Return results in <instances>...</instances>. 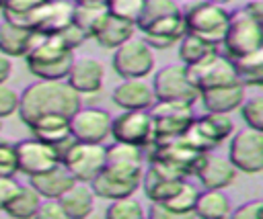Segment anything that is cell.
I'll use <instances>...</instances> for the list:
<instances>
[{"label":"cell","mask_w":263,"mask_h":219,"mask_svg":"<svg viewBox=\"0 0 263 219\" xmlns=\"http://www.w3.org/2000/svg\"><path fill=\"white\" fill-rule=\"evenodd\" d=\"M82 102V96L66 80H37L18 94V117L25 125L43 115L70 117Z\"/></svg>","instance_id":"cell-1"},{"label":"cell","mask_w":263,"mask_h":219,"mask_svg":"<svg viewBox=\"0 0 263 219\" xmlns=\"http://www.w3.org/2000/svg\"><path fill=\"white\" fill-rule=\"evenodd\" d=\"M72 59L74 51H70L55 33H37L35 43L25 55L27 68L37 80H66Z\"/></svg>","instance_id":"cell-2"},{"label":"cell","mask_w":263,"mask_h":219,"mask_svg":"<svg viewBox=\"0 0 263 219\" xmlns=\"http://www.w3.org/2000/svg\"><path fill=\"white\" fill-rule=\"evenodd\" d=\"M181 14L185 20V33L197 35L212 45L222 43L230 14L224 4L210 0H189L181 6Z\"/></svg>","instance_id":"cell-3"},{"label":"cell","mask_w":263,"mask_h":219,"mask_svg":"<svg viewBox=\"0 0 263 219\" xmlns=\"http://www.w3.org/2000/svg\"><path fill=\"white\" fill-rule=\"evenodd\" d=\"M228 57H238L263 49V29L242 6L228 14V25L222 43Z\"/></svg>","instance_id":"cell-4"},{"label":"cell","mask_w":263,"mask_h":219,"mask_svg":"<svg viewBox=\"0 0 263 219\" xmlns=\"http://www.w3.org/2000/svg\"><path fill=\"white\" fill-rule=\"evenodd\" d=\"M232 133H234V121L230 119V115L208 111L201 117H193V121L183 133V139L199 151H212Z\"/></svg>","instance_id":"cell-5"},{"label":"cell","mask_w":263,"mask_h":219,"mask_svg":"<svg viewBox=\"0 0 263 219\" xmlns=\"http://www.w3.org/2000/svg\"><path fill=\"white\" fill-rule=\"evenodd\" d=\"M113 72L123 78H146L154 70V51L144 39L129 37L113 49Z\"/></svg>","instance_id":"cell-6"},{"label":"cell","mask_w":263,"mask_h":219,"mask_svg":"<svg viewBox=\"0 0 263 219\" xmlns=\"http://www.w3.org/2000/svg\"><path fill=\"white\" fill-rule=\"evenodd\" d=\"M152 92L156 100H173V102H185L195 104L199 98L197 88L187 78L183 63H166L158 72H154L152 78Z\"/></svg>","instance_id":"cell-7"},{"label":"cell","mask_w":263,"mask_h":219,"mask_svg":"<svg viewBox=\"0 0 263 219\" xmlns=\"http://www.w3.org/2000/svg\"><path fill=\"white\" fill-rule=\"evenodd\" d=\"M60 164L78 182H90L105 168V145L74 139L60 158Z\"/></svg>","instance_id":"cell-8"},{"label":"cell","mask_w":263,"mask_h":219,"mask_svg":"<svg viewBox=\"0 0 263 219\" xmlns=\"http://www.w3.org/2000/svg\"><path fill=\"white\" fill-rule=\"evenodd\" d=\"M109 135L113 141L148 147L154 141V125L148 108H121L119 115L111 117Z\"/></svg>","instance_id":"cell-9"},{"label":"cell","mask_w":263,"mask_h":219,"mask_svg":"<svg viewBox=\"0 0 263 219\" xmlns=\"http://www.w3.org/2000/svg\"><path fill=\"white\" fill-rule=\"evenodd\" d=\"M228 160L236 172L259 174L263 170V131L253 127L238 129L230 139Z\"/></svg>","instance_id":"cell-10"},{"label":"cell","mask_w":263,"mask_h":219,"mask_svg":"<svg viewBox=\"0 0 263 219\" xmlns=\"http://www.w3.org/2000/svg\"><path fill=\"white\" fill-rule=\"evenodd\" d=\"M185 72H187V78L191 80V84L197 88V92H201L205 88L238 82L236 74H234L232 59L220 51H214V53L205 55L203 59H199L191 65H185Z\"/></svg>","instance_id":"cell-11"},{"label":"cell","mask_w":263,"mask_h":219,"mask_svg":"<svg viewBox=\"0 0 263 219\" xmlns=\"http://www.w3.org/2000/svg\"><path fill=\"white\" fill-rule=\"evenodd\" d=\"M148 113L154 125V141L183 135L195 117L193 104L173 102V100H154Z\"/></svg>","instance_id":"cell-12"},{"label":"cell","mask_w":263,"mask_h":219,"mask_svg":"<svg viewBox=\"0 0 263 219\" xmlns=\"http://www.w3.org/2000/svg\"><path fill=\"white\" fill-rule=\"evenodd\" d=\"M107 174L140 184L142 172H144V151L138 145L113 141L111 145H105V168Z\"/></svg>","instance_id":"cell-13"},{"label":"cell","mask_w":263,"mask_h":219,"mask_svg":"<svg viewBox=\"0 0 263 219\" xmlns=\"http://www.w3.org/2000/svg\"><path fill=\"white\" fill-rule=\"evenodd\" d=\"M148 149H150V160L164 162L171 168H175L177 172H181L183 176L193 174L201 156L205 154V151H199L193 145H189L183 139V135L168 137V139H156L148 145Z\"/></svg>","instance_id":"cell-14"},{"label":"cell","mask_w":263,"mask_h":219,"mask_svg":"<svg viewBox=\"0 0 263 219\" xmlns=\"http://www.w3.org/2000/svg\"><path fill=\"white\" fill-rule=\"evenodd\" d=\"M68 125H70V133L74 139L88 141V143H103L109 137L111 115L105 108L80 104L68 117Z\"/></svg>","instance_id":"cell-15"},{"label":"cell","mask_w":263,"mask_h":219,"mask_svg":"<svg viewBox=\"0 0 263 219\" xmlns=\"http://www.w3.org/2000/svg\"><path fill=\"white\" fill-rule=\"evenodd\" d=\"M14 154H16V172H21L25 176L41 174L60 164V158H58V151L53 149V145L45 143L33 135L29 139L16 141Z\"/></svg>","instance_id":"cell-16"},{"label":"cell","mask_w":263,"mask_h":219,"mask_svg":"<svg viewBox=\"0 0 263 219\" xmlns=\"http://www.w3.org/2000/svg\"><path fill=\"white\" fill-rule=\"evenodd\" d=\"M72 6L74 2L70 0H45L27 14L25 27L43 35L60 33L72 23Z\"/></svg>","instance_id":"cell-17"},{"label":"cell","mask_w":263,"mask_h":219,"mask_svg":"<svg viewBox=\"0 0 263 219\" xmlns=\"http://www.w3.org/2000/svg\"><path fill=\"white\" fill-rule=\"evenodd\" d=\"M138 29L144 33V41L152 49H168L185 35V20L179 10V12L142 23L138 25Z\"/></svg>","instance_id":"cell-18"},{"label":"cell","mask_w":263,"mask_h":219,"mask_svg":"<svg viewBox=\"0 0 263 219\" xmlns=\"http://www.w3.org/2000/svg\"><path fill=\"white\" fill-rule=\"evenodd\" d=\"M103 80H105V68L99 59L95 57H74L72 59V65L68 70V76H66V82L80 94V96H86V94H97L101 88H103Z\"/></svg>","instance_id":"cell-19"},{"label":"cell","mask_w":263,"mask_h":219,"mask_svg":"<svg viewBox=\"0 0 263 219\" xmlns=\"http://www.w3.org/2000/svg\"><path fill=\"white\" fill-rule=\"evenodd\" d=\"M201 186L205 188H226L236 178V168L228 160V156H216L205 151L193 172Z\"/></svg>","instance_id":"cell-20"},{"label":"cell","mask_w":263,"mask_h":219,"mask_svg":"<svg viewBox=\"0 0 263 219\" xmlns=\"http://www.w3.org/2000/svg\"><path fill=\"white\" fill-rule=\"evenodd\" d=\"M111 100L119 108H150L156 98L146 78H123L113 88Z\"/></svg>","instance_id":"cell-21"},{"label":"cell","mask_w":263,"mask_h":219,"mask_svg":"<svg viewBox=\"0 0 263 219\" xmlns=\"http://www.w3.org/2000/svg\"><path fill=\"white\" fill-rule=\"evenodd\" d=\"M134 31H136V25L123 20V18H117L113 14L103 12V16L99 18V23L95 25L92 33H90V39H95L101 47L105 49H115L117 45H121L125 39L134 37Z\"/></svg>","instance_id":"cell-22"},{"label":"cell","mask_w":263,"mask_h":219,"mask_svg":"<svg viewBox=\"0 0 263 219\" xmlns=\"http://www.w3.org/2000/svg\"><path fill=\"white\" fill-rule=\"evenodd\" d=\"M245 96H247L245 86L238 84V82L205 88V90L199 92V100L203 102V106L210 113H226V115L236 111L240 106V102L245 100Z\"/></svg>","instance_id":"cell-23"},{"label":"cell","mask_w":263,"mask_h":219,"mask_svg":"<svg viewBox=\"0 0 263 219\" xmlns=\"http://www.w3.org/2000/svg\"><path fill=\"white\" fill-rule=\"evenodd\" d=\"M66 219H84L92 213L95 207V192L90 190L88 182H74L66 192L58 196Z\"/></svg>","instance_id":"cell-24"},{"label":"cell","mask_w":263,"mask_h":219,"mask_svg":"<svg viewBox=\"0 0 263 219\" xmlns=\"http://www.w3.org/2000/svg\"><path fill=\"white\" fill-rule=\"evenodd\" d=\"M74 176L62 166H53L41 174L29 176V184L41 194V199H58L62 192H66L72 184H74Z\"/></svg>","instance_id":"cell-25"},{"label":"cell","mask_w":263,"mask_h":219,"mask_svg":"<svg viewBox=\"0 0 263 219\" xmlns=\"http://www.w3.org/2000/svg\"><path fill=\"white\" fill-rule=\"evenodd\" d=\"M35 37L37 33L27 27L2 20L0 23V53L8 57H25L31 45L35 43Z\"/></svg>","instance_id":"cell-26"},{"label":"cell","mask_w":263,"mask_h":219,"mask_svg":"<svg viewBox=\"0 0 263 219\" xmlns=\"http://www.w3.org/2000/svg\"><path fill=\"white\" fill-rule=\"evenodd\" d=\"M31 129V135L45 141V143H60L62 139H66L70 133V125H68V117L66 115H43L37 117L35 121H31L27 125Z\"/></svg>","instance_id":"cell-27"},{"label":"cell","mask_w":263,"mask_h":219,"mask_svg":"<svg viewBox=\"0 0 263 219\" xmlns=\"http://www.w3.org/2000/svg\"><path fill=\"white\" fill-rule=\"evenodd\" d=\"M193 215L203 219H222L230 215V199L224 194L222 188H205L203 192H197Z\"/></svg>","instance_id":"cell-28"},{"label":"cell","mask_w":263,"mask_h":219,"mask_svg":"<svg viewBox=\"0 0 263 219\" xmlns=\"http://www.w3.org/2000/svg\"><path fill=\"white\" fill-rule=\"evenodd\" d=\"M230 59H232L238 84H242L245 88L247 86L259 88L263 84V49H257L247 55L230 57Z\"/></svg>","instance_id":"cell-29"},{"label":"cell","mask_w":263,"mask_h":219,"mask_svg":"<svg viewBox=\"0 0 263 219\" xmlns=\"http://www.w3.org/2000/svg\"><path fill=\"white\" fill-rule=\"evenodd\" d=\"M88 186H90V190L95 192V196L113 201V199H121V196H129V194H134V192L138 190L140 184L119 180V178L107 174L105 170H101V172L88 182Z\"/></svg>","instance_id":"cell-30"},{"label":"cell","mask_w":263,"mask_h":219,"mask_svg":"<svg viewBox=\"0 0 263 219\" xmlns=\"http://www.w3.org/2000/svg\"><path fill=\"white\" fill-rule=\"evenodd\" d=\"M185 178H166V176H158L156 172H152L150 168L146 172H142V180L140 184H144V192L148 196L150 203H164L168 196H173L181 182Z\"/></svg>","instance_id":"cell-31"},{"label":"cell","mask_w":263,"mask_h":219,"mask_svg":"<svg viewBox=\"0 0 263 219\" xmlns=\"http://www.w3.org/2000/svg\"><path fill=\"white\" fill-rule=\"evenodd\" d=\"M39 203H41V194L31 184H21L18 190L14 192V196L6 203V207L2 211H6L10 217L27 219V217H35Z\"/></svg>","instance_id":"cell-32"},{"label":"cell","mask_w":263,"mask_h":219,"mask_svg":"<svg viewBox=\"0 0 263 219\" xmlns=\"http://www.w3.org/2000/svg\"><path fill=\"white\" fill-rule=\"evenodd\" d=\"M197 192L199 190H197L195 184L183 180L181 186H179V190L173 196H168L164 203H160V205L168 211L171 217H185V215H191L193 213V205H195Z\"/></svg>","instance_id":"cell-33"},{"label":"cell","mask_w":263,"mask_h":219,"mask_svg":"<svg viewBox=\"0 0 263 219\" xmlns=\"http://www.w3.org/2000/svg\"><path fill=\"white\" fill-rule=\"evenodd\" d=\"M177 43H179V59L183 65H191V63L203 59L205 55L218 51V45H212V43H208L201 37L191 35V33H185Z\"/></svg>","instance_id":"cell-34"},{"label":"cell","mask_w":263,"mask_h":219,"mask_svg":"<svg viewBox=\"0 0 263 219\" xmlns=\"http://www.w3.org/2000/svg\"><path fill=\"white\" fill-rule=\"evenodd\" d=\"M107 219H142L146 215L144 207L140 201L134 199V194L129 196H121V199H113L111 205L105 211Z\"/></svg>","instance_id":"cell-35"},{"label":"cell","mask_w":263,"mask_h":219,"mask_svg":"<svg viewBox=\"0 0 263 219\" xmlns=\"http://www.w3.org/2000/svg\"><path fill=\"white\" fill-rule=\"evenodd\" d=\"M41 2H45V0H4L0 12H2V18H4L6 23L25 27L27 14H29L33 8H37Z\"/></svg>","instance_id":"cell-36"},{"label":"cell","mask_w":263,"mask_h":219,"mask_svg":"<svg viewBox=\"0 0 263 219\" xmlns=\"http://www.w3.org/2000/svg\"><path fill=\"white\" fill-rule=\"evenodd\" d=\"M144 4H146V0H105V8L109 14L123 18L132 25L138 23V18L144 10Z\"/></svg>","instance_id":"cell-37"},{"label":"cell","mask_w":263,"mask_h":219,"mask_svg":"<svg viewBox=\"0 0 263 219\" xmlns=\"http://www.w3.org/2000/svg\"><path fill=\"white\" fill-rule=\"evenodd\" d=\"M105 6H84V4H74L72 6V23L82 29L86 33V37L90 39V33L95 29V25L99 23V18L103 16Z\"/></svg>","instance_id":"cell-38"},{"label":"cell","mask_w":263,"mask_h":219,"mask_svg":"<svg viewBox=\"0 0 263 219\" xmlns=\"http://www.w3.org/2000/svg\"><path fill=\"white\" fill-rule=\"evenodd\" d=\"M238 111H240L242 121L247 123V127L263 131V96L261 94L245 96V100L240 102Z\"/></svg>","instance_id":"cell-39"},{"label":"cell","mask_w":263,"mask_h":219,"mask_svg":"<svg viewBox=\"0 0 263 219\" xmlns=\"http://www.w3.org/2000/svg\"><path fill=\"white\" fill-rule=\"evenodd\" d=\"M181 6L175 2V0H146L144 4V10L136 23L142 25V23H148V20H154V18H160V16H166V14H173V12H179Z\"/></svg>","instance_id":"cell-40"},{"label":"cell","mask_w":263,"mask_h":219,"mask_svg":"<svg viewBox=\"0 0 263 219\" xmlns=\"http://www.w3.org/2000/svg\"><path fill=\"white\" fill-rule=\"evenodd\" d=\"M14 174H16L14 143L0 139V176H14Z\"/></svg>","instance_id":"cell-41"},{"label":"cell","mask_w":263,"mask_h":219,"mask_svg":"<svg viewBox=\"0 0 263 219\" xmlns=\"http://www.w3.org/2000/svg\"><path fill=\"white\" fill-rule=\"evenodd\" d=\"M18 108V94L6 82H0V119L14 115Z\"/></svg>","instance_id":"cell-42"},{"label":"cell","mask_w":263,"mask_h":219,"mask_svg":"<svg viewBox=\"0 0 263 219\" xmlns=\"http://www.w3.org/2000/svg\"><path fill=\"white\" fill-rule=\"evenodd\" d=\"M60 39H62V43L70 49V51H74L76 47H80L88 37H86V33L82 31V29H78L74 23H70V25H66L60 33H55Z\"/></svg>","instance_id":"cell-43"},{"label":"cell","mask_w":263,"mask_h":219,"mask_svg":"<svg viewBox=\"0 0 263 219\" xmlns=\"http://www.w3.org/2000/svg\"><path fill=\"white\" fill-rule=\"evenodd\" d=\"M35 217H41V219H66L64 209H62L58 199H41V203H39V207L35 211Z\"/></svg>","instance_id":"cell-44"},{"label":"cell","mask_w":263,"mask_h":219,"mask_svg":"<svg viewBox=\"0 0 263 219\" xmlns=\"http://www.w3.org/2000/svg\"><path fill=\"white\" fill-rule=\"evenodd\" d=\"M21 182L14 176H0V211L6 207V203L14 196Z\"/></svg>","instance_id":"cell-45"},{"label":"cell","mask_w":263,"mask_h":219,"mask_svg":"<svg viewBox=\"0 0 263 219\" xmlns=\"http://www.w3.org/2000/svg\"><path fill=\"white\" fill-rule=\"evenodd\" d=\"M259 213H261V201H249V203L238 205L230 215L234 219H257Z\"/></svg>","instance_id":"cell-46"},{"label":"cell","mask_w":263,"mask_h":219,"mask_svg":"<svg viewBox=\"0 0 263 219\" xmlns=\"http://www.w3.org/2000/svg\"><path fill=\"white\" fill-rule=\"evenodd\" d=\"M242 8L259 23H263V0H247V4H242Z\"/></svg>","instance_id":"cell-47"},{"label":"cell","mask_w":263,"mask_h":219,"mask_svg":"<svg viewBox=\"0 0 263 219\" xmlns=\"http://www.w3.org/2000/svg\"><path fill=\"white\" fill-rule=\"evenodd\" d=\"M10 74H12V61L8 55L0 53V82H6L10 78Z\"/></svg>","instance_id":"cell-48"},{"label":"cell","mask_w":263,"mask_h":219,"mask_svg":"<svg viewBox=\"0 0 263 219\" xmlns=\"http://www.w3.org/2000/svg\"><path fill=\"white\" fill-rule=\"evenodd\" d=\"M74 4H84V6H105V0H72Z\"/></svg>","instance_id":"cell-49"},{"label":"cell","mask_w":263,"mask_h":219,"mask_svg":"<svg viewBox=\"0 0 263 219\" xmlns=\"http://www.w3.org/2000/svg\"><path fill=\"white\" fill-rule=\"evenodd\" d=\"M210 2H216V4H226V2H230V0H210Z\"/></svg>","instance_id":"cell-50"},{"label":"cell","mask_w":263,"mask_h":219,"mask_svg":"<svg viewBox=\"0 0 263 219\" xmlns=\"http://www.w3.org/2000/svg\"><path fill=\"white\" fill-rule=\"evenodd\" d=\"M0 131H2V119H0Z\"/></svg>","instance_id":"cell-51"},{"label":"cell","mask_w":263,"mask_h":219,"mask_svg":"<svg viewBox=\"0 0 263 219\" xmlns=\"http://www.w3.org/2000/svg\"><path fill=\"white\" fill-rule=\"evenodd\" d=\"M2 2H4V0H0V8H2Z\"/></svg>","instance_id":"cell-52"}]
</instances>
